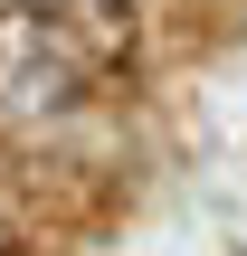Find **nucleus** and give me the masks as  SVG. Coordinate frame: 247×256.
Returning <instances> with one entry per match:
<instances>
[{"label": "nucleus", "instance_id": "f257e3e1", "mask_svg": "<svg viewBox=\"0 0 247 256\" xmlns=\"http://www.w3.org/2000/svg\"><path fill=\"white\" fill-rule=\"evenodd\" d=\"M0 10H10V0H0Z\"/></svg>", "mask_w": 247, "mask_h": 256}]
</instances>
